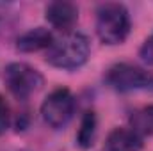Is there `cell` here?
I'll return each mask as SVG.
<instances>
[{
    "instance_id": "1",
    "label": "cell",
    "mask_w": 153,
    "mask_h": 151,
    "mask_svg": "<svg viewBox=\"0 0 153 151\" xmlns=\"http://www.w3.org/2000/svg\"><path fill=\"white\" fill-rule=\"evenodd\" d=\"M89 57V41L82 32H66L46 50V62L61 70H76Z\"/></svg>"
},
{
    "instance_id": "4",
    "label": "cell",
    "mask_w": 153,
    "mask_h": 151,
    "mask_svg": "<svg viewBox=\"0 0 153 151\" xmlns=\"http://www.w3.org/2000/svg\"><path fill=\"white\" fill-rule=\"evenodd\" d=\"M75 112V98L68 89H55L46 96L41 105V115L53 130L64 128Z\"/></svg>"
},
{
    "instance_id": "11",
    "label": "cell",
    "mask_w": 153,
    "mask_h": 151,
    "mask_svg": "<svg viewBox=\"0 0 153 151\" xmlns=\"http://www.w3.org/2000/svg\"><path fill=\"white\" fill-rule=\"evenodd\" d=\"M11 123V112H9V105L5 101L4 96H0V135L7 132Z\"/></svg>"
},
{
    "instance_id": "3",
    "label": "cell",
    "mask_w": 153,
    "mask_h": 151,
    "mask_svg": "<svg viewBox=\"0 0 153 151\" xmlns=\"http://www.w3.org/2000/svg\"><path fill=\"white\" fill-rule=\"evenodd\" d=\"M105 82L121 93L128 91H153V71H148L144 68L134 66V64H114L107 75Z\"/></svg>"
},
{
    "instance_id": "6",
    "label": "cell",
    "mask_w": 153,
    "mask_h": 151,
    "mask_svg": "<svg viewBox=\"0 0 153 151\" xmlns=\"http://www.w3.org/2000/svg\"><path fill=\"white\" fill-rule=\"evenodd\" d=\"M46 20L59 30L71 29L78 20V9L71 2H52L46 5Z\"/></svg>"
},
{
    "instance_id": "5",
    "label": "cell",
    "mask_w": 153,
    "mask_h": 151,
    "mask_svg": "<svg viewBox=\"0 0 153 151\" xmlns=\"http://www.w3.org/2000/svg\"><path fill=\"white\" fill-rule=\"evenodd\" d=\"M5 84L14 98L27 100L30 94L41 89L43 76L36 68L25 62H13L5 68Z\"/></svg>"
},
{
    "instance_id": "8",
    "label": "cell",
    "mask_w": 153,
    "mask_h": 151,
    "mask_svg": "<svg viewBox=\"0 0 153 151\" xmlns=\"http://www.w3.org/2000/svg\"><path fill=\"white\" fill-rule=\"evenodd\" d=\"M53 43L52 34L43 29V27H36L32 30H27L25 34H22L18 41H16V48L20 52H25V53H30V52H38L43 48H50V44Z\"/></svg>"
},
{
    "instance_id": "7",
    "label": "cell",
    "mask_w": 153,
    "mask_h": 151,
    "mask_svg": "<svg viewBox=\"0 0 153 151\" xmlns=\"http://www.w3.org/2000/svg\"><path fill=\"white\" fill-rule=\"evenodd\" d=\"M143 139L132 128H116L107 137V151H141Z\"/></svg>"
},
{
    "instance_id": "12",
    "label": "cell",
    "mask_w": 153,
    "mask_h": 151,
    "mask_svg": "<svg viewBox=\"0 0 153 151\" xmlns=\"http://www.w3.org/2000/svg\"><path fill=\"white\" fill-rule=\"evenodd\" d=\"M141 59L146 62V64H153V36L144 41V44L141 46V52H139Z\"/></svg>"
},
{
    "instance_id": "2",
    "label": "cell",
    "mask_w": 153,
    "mask_h": 151,
    "mask_svg": "<svg viewBox=\"0 0 153 151\" xmlns=\"http://www.w3.org/2000/svg\"><path fill=\"white\" fill-rule=\"evenodd\" d=\"M96 34L105 44H121L130 34V14L121 4H105L98 9Z\"/></svg>"
},
{
    "instance_id": "10",
    "label": "cell",
    "mask_w": 153,
    "mask_h": 151,
    "mask_svg": "<svg viewBox=\"0 0 153 151\" xmlns=\"http://www.w3.org/2000/svg\"><path fill=\"white\" fill-rule=\"evenodd\" d=\"M94 139H96V115L94 112L87 110L80 121V128L76 133V144L82 150H89L94 144Z\"/></svg>"
},
{
    "instance_id": "9",
    "label": "cell",
    "mask_w": 153,
    "mask_h": 151,
    "mask_svg": "<svg viewBox=\"0 0 153 151\" xmlns=\"http://www.w3.org/2000/svg\"><path fill=\"white\" fill-rule=\"evenodd\" d=\"M130 128L137 135H153V105L141 107L130 115Z\"/></svg>"
}]
</instances>
